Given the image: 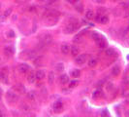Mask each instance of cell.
<instances>
[{
    "label": "cell",
    "mask_w": 129,
    "mask_h": 117,
    "mask_svg": "<svg viewBox=\"0 0 129 117\" xmlns=\"http://www.w3.org/2000/svg\"><path fill=\"white\" fill-rule=\"evenodd\" d=\"M64 109V103L62 102V100H57L53 104V110L55 111V113H60L62 112Z\"/></svg>",
    "instance_id": "cell-1"
},
{
    "label": "cell",
    "mask_w": 129,
    "mask_h": 117,
    "mask_svg": "<svg viewBox=\"0 0 129 117\" xmlns=\"http://www.w3.org/2000/svg\"><path fill=\"white\" fill-rule=\"evenodd\" d=\"M78 21H75V22H70V23H68V25L65 27V28H64V32L65 33H68V34H70V33H73L76 29H78Z\"/></svg>",
    "instance_id": "cell-2"
},
{
    "label": "cell",
    "mask_w": 129,
    "mask_h": 117,
    "mask_svg": "<svg viewBox=\"0 0 129 117\" xmlns=\"http://www.w3.org/2000/svg\"><path fill=\"white\" fill-rule=\"evenodd\" d=\"M0 81L4 84L9 83V77H8V71L7 68H1L0 69Z\"/></svg>",
    "instance_id": "cell-3"
},
{
    "label": "cell",
    "mask_w": 129,
    "mask_h": 117,
    "mask_svg": "<svg viewBox=\"0 0 129 117\" xmlns=\"http://www.w3.org/2000/svg\"><path fill=\"white\" fill-rule=\"evenodd\" d=\"M6 98H7V101L9 102V103H16L17 101H18V96L15 94V92L14 91H8L7 93H6Z\"/></svg>",
    "instance_id": "cell-4"
},
{
    "label": "cell",
    "mask_w": 129,
    "mask_h": 117,
    "mask_svg": "<svg viewBox=\"0 0 129 117\" xmlns=\"http://www.w3.org/2000/svg\"><path fill=\"white\" fill-rule=\"evenodd\" d=\"M86 58H87V56L86 54L78 55L77 57H75V62L77 64H79V65H83L86 62Z\"/></svg>",
    "instance_id": "cell-5"
},
{
    "label": "cell",
    "mask_w": 129,
    "mask_h": 117,
    "mask_svg": "<svg viewBox=\"0 0 129 117\" xmlns=\"http://www.w3.org/2000/svg\"><path fill=\"white\" fill-rule=\"evenodd\" d=\"M18 71L22 74H26L29 71H31V68L27 63H20L18 65Z\"/></svg>",
    "instance_id": "cell-6"
},
{
    "label": "cell",
    "mask_w": 129,
    "mask_h": 117,
    "mask_svg": "<svg viewBox=\"0 0 129 117\" xmlns=\"http://www.w3.org/2000/svg\"><path fill=\"white\" fill-rule=\"evenodd\" d=\"M73 4H74V7L77 10V12L83 13V11H84V5H83L81 0H75V2Z\"/></svg>",
    "instance_id": "cell-7"
},
{
    "label": "cell",
    "mask_w": 129,
    "mask_h": 117,
    "mask_svg": "<svg viewBox=\"0 0 129 117\" xmlns=\"http://www.w3.org/2000/svg\"><path fill=\"white\" fill-rule=\"evenodd\" d=\"M41 42L44 45H50L51 43H53V37H51V35H49V34H45L42 37V41Z\"/></svg>",
    "instance_id": "cell-8"
},
{
    "label": "cell",
    "mask_w": 129,
    "mask_h": 117,
    "mask_svg": "<svg viewBox=\"0 0 129 117\" xmlns=\"http://www.w3.org/2000/svg\"><path fill=\"white\" fill-rule=\"evenodd\" d=\"M35 76H36V80H42L46 77V71L43 69H39L35 72Z\"/></svg>",
    "instance_id": "cell-9"
},
{
    "label": "cell",
    "mask_w": 129,
    "mask_h": 117,
    "mask_svg": "<svg viewBox=\"0 0 129 117\" xmlns=\"http://www.w3.org/2000/svg\"><path fill=\"white\" fill-rule=\"evenodd\" d=\"M70 53L73 57H77L80 53V48L77 45H73L70 47Z\"/></svg>",
    "instance_id": "cell-10"
},
{
    "label": "cell",
    "mask_w": 129,
    "mask_h": 117,
    "mask_svg": "<svg viewBox=\"0 0 129 117\" xmlns=\"http://www.w3.org/2000/svg\"><path fill=\"white\" fill-rule=\"evenodd\" d=\"M15 51H14V48L12 46H7L4 48V54L7 56V57H12L14 55Z\"/></svg>",
    "instance_id": "cell-11"
},
{
    "label": "cell",
    "mask_w": 129,
    "mask_h": 117,
    "mask_svg": "<svg viewBox=\"0 0 129 117\" xmlns=\"http://www.w3.org/2000/svg\"><path fill=\"white\" fill-rule=\"evenodd\" d=\"M103 96H104V94H103V91L101 89H97L93 92L92 94V98L93 99H97V98H102Z\"/></svg>",
    "instance_id": "cell-12"
},
{
    "label": "cell",
    "mask_w": 129,
    "mask_h": 117,
    "mask_svg": "<svg viewBox=\"0 0 129 117\" xmlns=\"http://www.w3.org/2000/svg\"><path fill=\"white\" fill-rule=\"evenodd\" d=\"M59 81L62 85H65V84L69 83V76L67 74H61L59 76Z\"/></svg>",
    "instance_id": "cell-13"
},
{
    "label": "cell",
    "mask_w": 129,
    "mask_h": 117,
    "mask_svg": "<svg viewBox=\"0 0 129 117\" xmlns=\"http://www.w3.org/2000/svg\"><path fill=\"white\" fill-rule=\"evenodd\" d=\"M14 90L18 92V93H20V94H23L25 92V87L22 84H17V85L14 86Z\"/></svg>",
    "instance_id": "cell-14"
},
{
    "label": "cell",
    "mask_w": 129,
    "mask_h": 117,
    "mask_svg": "<svg viewBox=\"0 0 129 117\" xmlns=\"http://www.w3.org/2000/svg\"><path fill=\"white\" fill-rule=\"evenodd\" d=\"M60 50H61V53H62V54L67 55V54L70 53V46H69L68 44H63V45H61Z\"/></svg>",
    "instance_id": "cell-15"
},
{
    "label": "cell",
    "mask_w": 129,
    "mask_h": 117,
    "mask_svg": "<svg viewBox=\"0 0 129 117\" xmlns=\"http://www.w3.org/2000/svg\"><path fill=\"white\" fill-rule=\"evenodd\" d=\"M70 75L72 77H74V78H79L81 76V70L78 69V68H75V69H73L72 71L70 72Z\"/></svg>",
    "instance_id": "cell-16"
},
{
    "label": "cell",
    "mask_w": 129,
    "mask_h": 117,
    "mask_svg": "<svg viewBox=\"0 0 129 117\" xmlns=\"http://www.w3.org/2000/svg\"><path fill=\"white\" fill-rule=\"evenodd\" d=\"M27 81L30 83V84H33L35 81H36V76H35V73L33 71H30L29 74L27 75Z\"/></svg>",
    "instance_id": "cell-17"
},
{
    "label": "cell",
    "mask_w": 129,
    "mask_h": 117,
    "mask_svg": "<svg viewBox=\"0 0 129 117\" xmlns=\"http://www.w3.org/2000/svg\"><path fill=\"white\" fill-rule=\"evenodd\" d=\"M26 97H27V99H28L29 101H35V100H36V97H37L36 92H35V91H29V92L27 93Z\"/></svg>",
    "instance_id": "cell-18"
},
{
    "label": "cell",
    "mask_w": 129,
    "mask_h": 117,
    "mask_svg": "<svg viewBox=\"0 0 129 117\" xmlns=\"http://www.w3.org/2000/svg\"><path fill=\"white\" fill-rule=\"evenodd\" d=\"M97 44H98V46L100 47L101 49H105L106 47H107V45H108V43H107V40H106V39H104L103 37L101 38V40H100V41H99Z\"/></svg>",
    "instance_id": "cell-19"
},
{
    "label": "cell",
    "mask_w": 129,
    "mask_h": 117,
    "mask_svg": "<svg viewBox=\"0 0 129 117\" xmlns=\"http://www.w3.org/2000/svg\"><path fill=\"white\" fill-rule=\"evenodd\" d=\"M83 40H84V37H83V35L82 34H76L75 36H74V38H73V41L75 42V43H81V42H83Z\"/></svg>",
    "instance_id": "cell-20"
},
{
    "label": "cell",
    "mask_w": 129,
    "mask_h": 117,
    "mask_svg": "<svg viewBox=\"0 0 129 117\" xmlns=\"http://www.w3.org/2000/svg\"><path fill=\"white\" fill-rule=\"evenodd\" d=\"M119 73H120V67H119L118 65L113 66V68H112V74H113L114 76H117Z\"/></svg>",
    "instance_id": "cell-21"
},
{
    "label": "cell",
    "mask_w": 129,
    "mask_h": 117,
    "mask_svg": "<svg viewBox=\"0 0 129 117\" xmlns=\"http://www.w3.org/2000/svg\"><path fill=\"white\" fill-rule=\"evenodd\" d=\"M55 70H56L57 72H62L63 70H64V64H63L62 62L56 63V65H55Z\"/></svg>",
    "instance_id": "cell-22"
},
{
    "label": "cell",
    "mask_w": 129,
    "mask_h": 117,
    "mask_svg": "<svg viewBox=\"0 0 129 117\" xmlns=\"http://www.w3.org/2000/svg\"><path fill=\"white\" fill-rule=\"evenodd\" d=\"M86 18L87 20H92L94 18V12L92 10H87L86 13Z\"/></svg>",
    "instance_id": "cell-23"
},
{
    "label": "cell",
    "mask_w": 129,
    "mask_h": 117,
    "mask_svg": "<svg viewBox=\"0 0 129 117\" xmlns=\"http://www.w3.org/2000/svg\"><path fill=\"white\" fill-rule=\"evenodd\" d=\"M97 63H98V61H97L95 58H92V59H90V60L88 61V66H90V67L96 66Z\"/></svg>",
    "instance_id": "cell-24"
},
{
    "label": "cell",
    "mask_w": 129,
    "mask_h": 117,
    "mask_svg": "<svg viewBox=\"0 0 129 117\" xmlns=\"http://www.w3.org/2000/svg\"><path fill=\"white\" fill-rule=\"evenodd\" d=\"M99 22L102 23V25H106V23L109 22V17H107V16H101Z\"/></svg>",
    "instance_id": "cell-25"
},
{
    "label": "cell",
    "mask_w": 129,
    "mask_h": 117,
    "mask_svg": "<svg viewBox=\"0 0 129 117\" xmlns=\"http://www.w3.org/2000/svg\"><path fill=\"white\" fill-rule=\"evenodd\" d=\"M92 38L94 39V41L96 42V43H98L100 40H101V38H102V36L98 33V32H93L92 33Z\"/></svg>",
    "instance_id": "cell-26"
},
{
    "label": "cell",
    "mask_w": 129,
    "mask_h": 117,
    "mask_svg": "<svg viewBox=\"0 0 129 117\" xmlns=\"http://www.w3.org/2000/svg\"><path fill=\"white\" fill-rule=\"evenodd\" d=\"M115 53H116V51H115L114 48H108V49L105 51V54H106V56H108V57H112V56H114Z\"/></svg>",
    "instance_id": "cell-27"
},
{
    "label": "cell",
    "mask_w": 129,
    "mask_h": 117,
    "mask_svg": "<svg viewBox=\"0 0 129 117\" xmlns=\"http://www.w3.org/2000/svg\"><path fill=\"white\" fill-rule=\"evenodd\" d=\"M48 81H49V84H53V83L55 82V74H54V72H49V73Z\"/></svg>",
    "instance_id": "cell-28"
},
{
    "label": "cell",
    "mask_w": 129,
    "mask_h": 117,
    "mask_svg": "<svg viewBox=\"0 0 129 117\" xmlns=\"http://www.w3.org/2000/svg\"><path fill=\"white\" fill-rule=\"evenodd\" d=\"M68 84H69V88H75V87L78 86L79 81L78 80H72V81H69Z\"/></svg>",
    "instance_id": "cell-29"
},
{
    "label": "cell",
    "mask_w": 129,
    "mask_h": 117,
    "mask_svg": "<svg viewBox=\"0 0 129 117\" xmlns=\"http://www.w3.org/2000/svg\"><path fill=\"white\" fill-rule=\"evenodd\" d=\"M101 117H109V111L107 109H103L101 111Z\"/></svg>",
    "instance_id": "cell-30"
},
{
    "label": "cell",
    "mask_w": 129,
    "mask_h": 117,
    "mask_svg": "<svg viewBox=\"0 0 129 117\" xmlns=\"http://www.w3.org/2000/svg\"><path fill=\"white\" fill-rule=\"evenodd\" d=\"M106 89H107L109 92H111V91L114 89V84H113V83H111V82H109V83L106 85Z\"/></svg>",
    "instance_id": "cell-31"
},
{
    "label": "cell",
    "mask_w": 129,
    "mask_h": 117,
    "mask_svg": "<svg viewBox=\"0 0 129 117\" xmlns=\"http://www.w3.org/2000/svg\"><path fill=\"white\" fill-rule=\"evenodd\" d=\"M34 63H35L37 66H41V65H42V59H41V58H37V59L35 60V62H34Z\"/></svg>",
    "instance_id": "cell-32"
},
{
    "label": "cell",
    "mask_w": 129,
    "mask_h": 117,
    "mask_svg": "<svg viewBox=\"0 0 129 117\" xmlns=\"http://www.w3.org/2000/svg\"><path fill=\"white\" fill-rule=\"evenodd\" d=\"M12 13V9H7L5 12H4V14H3V17L4 18H6V17H8L10 14Z\"/></svg>",
    "instance_id": "cell-33"
},
{
    "label": "cell",
    "mask_w": 129,
    "mask_h": 117,
    "mask_svg": "<svg viewBox=\"0 0 129 117\" xmlns=\"http://www.w3.org/2000/svg\"><path fill=\"white\" fill-rule=\"evenodd\" d=\"M7 36H8L9 38H14V37H15V32H14L13 30H9L8 33H7Z\"/></svg>",
    "instance_id": "cell-34"
},
{
    "label": "cell",
    "mask_w": 129,
    "mask_h": 117,
    "mask_svg": "<svg viewBox=\"0 0 129 117\" xmlns=\"http://www.w3.org/2000/svg\"><path fill=\"white\" fill-rule=\"evenodd\" d=\"M95 2H97V3H103L104 2V0H94Z\"/></svg>",
    "instance_id": "cell-35"
},
{
    "label": "cell",
    "mask_w": 129,
    "mask_h": 117,
    "mask_svg": "<svg viewBox=\"0 0 129 117\" xmlns=\"http://www.w3.org/2000/svg\"><path fill=\"white\" fill-rule=\"evenodd\" d=\"M125 116H126V117H129V109H127V110L125 111Z\"/></svg>",
    "instance_id": "cell-36"
},
{
    "label": "cell",
    "mask_w": 129,
    "mask_h": 117,
    "mask_svg": "<svg viewBox=\"0 0 129 117\" xmlns=\"http://www.w3.org/2000/svg\"><path fill=\"white\" fill-rule=\"evenodd\" d=\"M56 1V0H49V4H53L54 2H55Z\"/></svg>",
    "instance_id": "cell-37"
},
{
    "label": "cell",
    "mask_w": 129,
    "mask_h": 117,
    "mask_svg": "<svg viewBox=\"0 0 129 117\" xmlns=\"http://www.w3.org/2000/svg\"><path fill=\"white\" fill-rule=\"evenodd\" d=\"M0 117H4V114H3V112L0 110Z\"/></svg>",
    "instance_id": "cell-38"
},
{
    "label": "cell",
    "mask_w": 129,
    "mask_h": 117,
    "mask_svg": "<svg viewBox=\"0 0 129 117\" xmlns=\"http://www.w3.org/2000/svg\"><path fill=\"white\" fill-rule=\"evenodd\" d=\"M127 60H129V56H127Z\"/></svg>",
    "instance_id": "cell-39"
}]
</instances>
